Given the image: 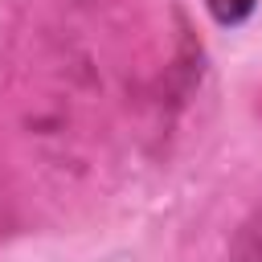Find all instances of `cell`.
Segmentation results:
<instances>
[{
  "mask_svg": "<svg viewBox=\"0 0 262 262\" xmlns=\"http://www.w3.org/2000/svg\"><path fill=\"white\" fill-rule=\"evenodd\" d=\"M205 4H209V12H213L221 25H237V20H246L250 8H254V0H205Z\"/></svg>",
  "mask_w": 262,
  "mask_h": 262,
  "instance_id": "obj_1",
  "label": "cell"
}]
</instances>
